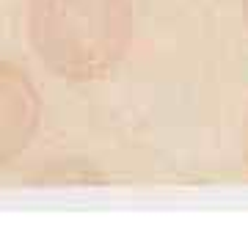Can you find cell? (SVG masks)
I'll return each instance as SVG.
<instances>
[{
	"label": "cell",
	"mask_w": 248,
	"mask_h": 248,
	"mask_svg": "<svg viewBox=\"0 0 248 248\" xmlns=\"http://www.w3.org/2000/svg\"><path fill=\"white\" fill-rule=\"evenodd\" d=\"M42 94L19 63L0 58V169L17 163L42 130Z\"/></svg>",
	"instance_id": "2"
},
{
	"label": "cell",
	"mask_w": 248,
	"mask_h": 248,
	"mask_svg": "<svg viewBox=\"0 0 248 248\" xmlns=\"http://www.w3.org/2000/svg\"><path fill=\"white\" fill-rule=\"evenodd\" d=\"M240 6H243V19H246V28H248V0H240Z\"/></svg>",
	"instance_id": "4"
},
{
	"label": "cell",
	"mask_w": 248,
	"mask_h": 248,
	"mask_svg": "<svg viewBox=\"0 0 248 248\" xmlns=\"http://www.w3.org/2000/svg\"><path fill=\"white\" fill-rule=\"evenodd\" d=\"M240 149H243V163L248 169V110L243 116V127H240Z\"/></svg>",
	"instance_id": "3"
},
{
	"label": "cell",
	"mask_w": 248,
	"mask_h": 248,
	"mask_svg": "<svg viewBox=\"0 0 248 248\" xmlns=\"http://www.w3.org/2000/svg\"><path fill=\"white\" fill-rule=\"evenodd\" d=\"M25 39L50 75L99 83L127 58L135 39L133 0H25Z\"/></svg>",
	"instance_id": "1"
}]
</instances>
